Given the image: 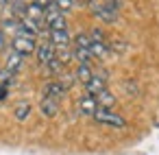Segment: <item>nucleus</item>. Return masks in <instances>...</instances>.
<instances>
[{
  "label": "nucleus",
  "mask_w": 159,
  "mask_h": 155,
  "mask_svg": "<svg viewBox=\"0 0 159 155\" xmlns=\"http://www.w3.org/2000/svg\"><path fill=\"white\" fill-rule=\"evenodd\" d=\"M52 5H55L61 13H66V11H72V9H74L76 0H52Z\"/></svg>",
  "instance_id": "obj_16"
},
{
  "label": "nucleus",
  "mask_w": 159,
  "mask_h": 155,
  "mask_svg": "<svg viewBox=\"0 0 159 155\" xmlns=\"http://www.w3.org/2000/svg\"><path fill=\"white\" fill-rule=\"evenodd\" d=\"M74 77H76V81L87 83V81L94 77V70H92L89 66H79V68H76V72H74Z\"/></svg>",
  "instance_id": "obj_14"
},
{
  "label": "nucleus",
  "mask_w": 159,
  "mask_h": 155,
  "mask_svg": "<svg viewBox=\"0 0 159 155\" xmlns=\"http://www.w3.org/2000/svg\"><path fill=\"white\" fill-rule=\"evenodd\" d=\"M98 124H107V127H113V129H122V127H126V120L122 118V116H118L116 111H111V109H96V114L92 116Z\"/></svg>",
  "instance_id": "obj_2"
},
{
  "label": "nucleus",
  "mask_w": 159,
  "mask_h": 155,
  "mask_svg": "<svg viewBox=\"0 0 159 155\" xmlns=\"http://www.w3.org/2000/svg\"><path fill=\"white\" fill-rule=\"evenodd\" d=\"M29 114H31V105L26 103V101H22V103H18L16 105V120H26L29 118Z\"/></svg>",
  "instance_id": "obj_15"
},
{
  "label": "nucleus",
  "mask_w": 159,
  "mask_h": 155,
  "mask_svg": "<svg viewBox=\"0 0 159 155\" xmlns=\"http://www.w3.org/2000/svg\"><path fill=\"white\" fill-rule=\"evenodd\" d=\"M39 111H42V116H46V118H55V116L59 114V101H52V98L42 96V101H39Z\"/></svg>",
  "instance_id": "obj_10"
},
{
  "label": "nucleus",
  "mask_w": 159,
  "mask_h": 155,
  "mask_svg": "<svg viewBox=\"0 0 159 155\" xmlns=\"http://www.w3.org/2000/svg\"><path fill=\"white\" fill-rule=\"evenodd\" d=\"M66 87L59 83V81H48L46 85H44V90H42V94L46 96V98H52V101H61L63 96H66Z\"/></svg>",
  "instance_id": "obj_4"
},
{
  "label": "nucleus",
  "mask_w": 159,
  "mask_h": 155,
  "mask_svg": "<svg viewBox=\"0 0 159 155\" xmlns=\"http://www.w3.org/2000/svg\"><path fill=\"white\" fill-rule=\"evenodd\" d=\"M48 42L52 44L55 50H57V48H68V46H70V33H68V29H66V31H50Z\"/></svg>",
  "instance_id": "obj_7"
},
{
  "label": "nucleus",
  "mask_w": 159,
  "mask_h": 155,
  "mask_svg": "<svg viewBox=\"0 0 159 155\" xmlns=\"http://www.w3.org/2000/svg\"><path fill=\"white\" fill-rule=\"evenodd\" d=\"M11 81H13V74H11L9 70H5V68H2V70H0V85H7V87H9V83H11Z\"/></svg>",
  "instance_id": "obj_18"
},
{
  "label": "nucleus",
  "mask_w": 159,
  "mask_h": 155,
  "mask_svg": "<svg viewBox=\"0 0 159 155\" xmlns=\"http://www.w3.org/2000/svg\"><path fill=\"white\" fill-rule=\"evenodd\" d=\"M85 94H92V96H96L98 92H102V90H107V77L105 74H94L87 83H85Z\"/></svg>",
  "instance_id": "obj_6"
},
{
  "label": "nucleus",
  "mask_w": 159,
  "mask_h": 155,
  "mask_svg": "<svg viewBox=\"0 0 159 155\" xmlns=\"http://www.w3.org/2000/svg\"><path fill=\"white\" fill-rule=\"evenodd\" d=\"M7 94H9V87H7V85H0V101H5Z\"/></svg>",
  "instance_id": "obj_21"
},
{
  "label": "nucleus",
  "mask_w": 159,
  "mask_h": 155,
  "mask_svg": "<svg viewBox=\"0 0 159 155\" xmlns=\"http://www.w3.org/2000/svg\"><path fill=\"white\" fill-rule=\"evenodd\" d=\"M35 53H37V61L42 63V66H46L52 57H55V48H52V44L46 40V42H42L37 48H35Z\"/></svg>",
  "instance_id": "obj_9"
},
{
  "label": "nucleus",
  "mask_w": 159,
  "mask_h": 155,
  "mask_svg": "<svg viewBox=\"0 0 159 155\" xmlns=\"http://www.w3.org/2000/svg\"><path fill=\"white\" fill-rule=\"evenodd\" d=\"M96 109H98L96 98H94L92 94H83V96H81V101H79V111H81L83 116H94V114H96Z\"/></svg>",
  "instance_id": "obj_8"
},
{
  "label": "nucleus",
  "mask_w": 159,
  "mask_h": 155,
  "mask_svg": "<svg viewBox=\"0 0 159 155\" xmlns=\"http://www.w3.org/2000/svg\"><path fill=\"white\" fill-rule=\"evenodd\" d=\"M11 48H13V53H18V55H22V57H29V55H33L35 53V48H37V42H35V37H29V35H16L13 37V42H11Z\"/></svg>",
  "instance_id": "obj_3"
},
{
  "label": "nucleus",
  "mask_w": 159,
  "mask_h": 155,
  "mask_svg": "<svg viewBox=\"0 0 159 155\" xmlns=\"http://www.w3.org/2000/svg\"><path fill=\"white\" fill-rule=\"evenodd\" d=\"M35 5H39V7L46 11L48 7H52V0H35Z\"/></svg>",
  "instance_id": "obj_20"
},
{
  "label": "nucleus",
  "mask_w": 159,
  "mask_h": 155,
  "mask_svg": "<svg viewBox=\"0 0 159 155\" xmlns=\"http://www.w3.org/2000/svg\"><path fill=\"white\" fill-rule=\"evenodd\" d=\"M26 7H29V2H26V0H7V9H9L11 18H16V20L24 18Z\"/></svg>",
  "instance_id": "obj_11"
},
{
  "label": "nucleus",
  "mask_w": 159,
  "mask_h": 155,
  "mask_svg": "<svg viewBox=\"0 0 159 155\" xmlns=\"http://www.w3.org/2000/svg\"><path fill=\"white\" fill-rule=\"evenodd\" d=\"M94 98H96V103H98V107H100V109H111V107L116 105V96H113L111 92H107V90L98 92Z\"/></svg>",
  "instance_id": "obj_13"
},
{
  "label": "nucleus",
  "mask_w": 159,
  "mask_h": 155,
  "mask_svg": "<svg viewBox=\"0 0 159 155\" xmlns=\"http://www.w3.org/2000/svg\"><path fill=\"white\" fill-rule=\"evenodd\" d=\"M83 2H94V0H83Z\"/></svg>",
  "instance_id": "obj_23"
},
{
  "label": "nucleus",
  "mask_w": 159,
  "mask_h": 155,
  "mask_svg": "<svg viewBox=\"0 0 159 155\" xmlns=\"http://www.w3.org/2000/svg\"><path fill=\"white\" fill-rule=\"evenodd\" d=\"M7 9V0H0V13H2Z\"/></svg>",
  "instance_id": "obj_22"
},
{
  "label": "nucleus",
  "mask_w": 159,
  "mask_h": 155,
  "mask_svg": "<svg viewBox=\"0 0 159 155\" xmlns=\"http://www.w3.org/2000/svg\"><path fill=\"white\" fill-rule=\"evenodd\" d=\"M5 48H7V33L0 31V55L5 53Z\"/></svg>",
  "instance_id": "obj_19"
},
{
  "label": "nucleus",
  "mask_w": 159,
  "mask_h": 155,
  "mask_svg": "<svg viewBox=\"0 0 159 155\" xmlns=\"http://www.w3.org/2000/svg\"><path fill=\"white\" fill-rule=\"evenodd\" d=\"M89 7H92V13L105 24H111L118 20V11H120L118 0H94V2H89Z\"/></svg>",
  "instance_id": "obj_1"
},
{
  "label": "nucleus",
  "mask_w": 159,
  "mask_h": 155,
  "mask_svg": "<svg viewBox=\"0 0 159 155\" xmlns=\"http://www.w3.org/2000/svg\"><path fill=\"white\" fill-rule=\"evenodd\" d=\"M46 68H48L50 72H55V74H61V72H63V63H61L57 57H52V59L46 63Z\"/></svg>",
  "instance_id": "obj_17"
},
{
  "label": "nucleus",
  "mask_w": 159,
  "mask_h": 155,
  "mask_svg": "<svg viewBox=\"0 0 159 155\" xmlns=\"http://www.w3.org/2000/svg\"><path fill=\"white\" fill-rule=\"evenodd\" d=\"M24 20H29V22H33L37 29H42L44 26V9L39 7V5H35V2H31L29 7H26V13H24Z\"/></svg>",
  "instance_id": "obj_5"
},
{
  "label": "nucleus",
  "mask_w": 159,
  "mask_h": 155,
  "mask_svg": "<svg viewBox=\"0 0 159 155\" xmlns=\"http://www.w3.org/2000/svg\"><path fill=\"white\" fill-rule=\"evenodd\" d=\"M22 66H24V57L11 50L9 57H7V61H5V70H9L11 74H18V72L22 70Z\"/></svg>",
  "instance_id": "obj_12"
}]
</instances>
